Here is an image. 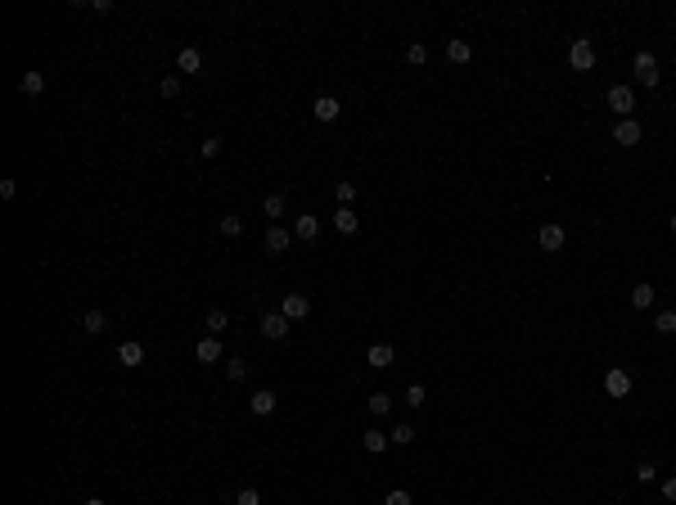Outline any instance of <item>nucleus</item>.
<instances>
[{"label": "nucleus", "instance_id": "412c9836", "mask_svg": "<svg viewBox=\"0 0 676 505\" xmlns=\"http://www.w3.org/2000/svg\"><path fill=\"white\" fill-rule=\"evenodd\" d=\"M321 235V221H316V217H298V221H293V239H316Z\"/></svg>", "mask_w": 676, "mask_h": 505}, {"label": "nucleus", "instance_id": "4c0bfd02", "mask_svg": "<svg viewBox=\"0 0 676 505\" xmlns=\"http://www.w3.org/2000/svg\"><path fill=\"white\" fill-rule=\"evenodd\" d=\"M663 496H667V501H676V478H663Z\"/></svg>", "mask_w": 676, "mask_h": 505}, {"label": "nucleus", "instance_id": "ea45409f", "mask_svg": "<svg viewBox=\"0 0 676 505\" xmlns=\"http://www.w3.org/2000/svg\"><path fill=\"white\" fill-rule=\"evenodd\" d=\"M82 505H104V501H99V496H90V501H82Z\"/></svg>", "mask_w": 676, "mask_h": 505}, {"label": "nucleus", "instance_id": "aec40b11", "mask_svg": "<svg viewBox=\"0 0 676 505\" xmlns=\"http://www.w3.org/2000/svg\"><path fill=\"white\" fill-rule=\"evenodd\" d=\"M216 226H221V235H225V239H239V235H244V217H239V212H225Z\"/></svg>", "mask_w": 676, "mask_h": 505}, {"label": "nucleus", "instance_id": "423d86ee", "mask_svg": "<svg viewBox=\"0 0 676 505\" xmlns=\"http://www.w3.org/2000/svg\"><path fill=\"white\" fill-rule=\"evenodd\" d=\"M279 312L289 316V321H302V316L312 312V302H307V293H284V302H279Z\"/></svg>", "mask_w": 676, "mask_h": 505}, {"label": "nucleus", "instance_id": "dca6fc26", "mask_svg": "<svg viewBox=\"0 0 676 505\" xmlns=\"http://www.w3.org/2000/svg\"><path fill=\"white\" fill-rule=\"evenodd\" d=\"M356 226H361V217H356L352 208H338V212H334V230H338V235H356Z\"/></svg>", "mask_w": 676, "mask_h": 505}, {"label": "nucleus", "instance_id": "c756f323", "mask_svg": "<svg viewBox=\"0 0 676 505\" xmlns=\"http://www.w3.org/2000/svg\"><path fill=\"white\" fill-rule=\"evenodd\" d=\"M654 330H658V334H676V312H658Z\"/></svg>", "mask_w": 676, "mask_h": 505}, {"label": "nucleus", "instance_id": "473e14b6", "mask_svg": "<svg viewBox=\"0 0 676 505\" xmlns=\"http://www.w3.org/2000/svg\"><path fill=\"white\" fill-rule=\"evenodd\" d=\"M406 59H410V64H429V45H410V50H406Z\"/></svg>", "mask_w": 676, "mask_h": 505}, {"label": "nucleus", "instance_id": "393cba45", "mask_svg": "<svg viewBox=\"0 0 676 505\" xmlns=\"http://www.w3.org/2000/svg\"><path fill=\"white\" fill-rule=\"evenodd\" d=\"M365 406H370V415H388V410H392V397H388V393H370Z\"/></svg>", "mask_w": 676, "mask_h": 505}, {"label": "nucleus", "instance_id": "0eeeda50", "mask_svg": "<svg viewBox=\"0 0 676 505\" xmlns=\"http://www.w3.org/2000/svg\"><path fill=\"white\" fill-rule=\"evenodd\" d=\"M604 393H609V397H627V393H631V375H627V370H609V375H604Z\"/></svg>", "mask_w": 676, "mask_h": 505}, {"label": "nucleus", "instance_id": "f704fd0d", "mask_svg": "<svg viewBox=\"0 0 676 505\" xmlns=\"http://www.w3.org/2000/svg\"><path fill=\"white\" fill-rule=\"evenodd\" d=\"M235 505H262V496H258V487H244V492H239V501Z\"/></svg>", "mask_w": 676, "mask_h": 505}, {"label": "nucleus", "instance_id": "20e7f679", "mask_svg": "<svg viewBox=\"0 0 676 505\" xmlns=\"http://www.w3.org/2000/svg\"><path fill=\"white\" fill-rule=\"evenodd\" d=\"M537 244L546 248V253H559V248L568 244V230H564V226H555V221H550V226H541V230H537Z\"/></svg>", "mask_w": 676, "mask_h": 505}, {"label": "nucleus", "instance_id": "9b49d317", "mask_svg": "<svg viewBox=\"0 0 676 505\" xmlns=\"http://www.w3.org/2000/svg\"><path fill=\"white\" fill-rule=\"evenodd\" d=\"M118 361H122L127 370H140V366H145V347H140V343H131V338H127V343L118 347Z\"/></svg>", "mask_w": 676, "mask_h": 505}, {"label": "nucleus", "instance_id": "bb28decb", "mask_svg": "<svg viewBox=\"0 0 676 505\" xmlns=\"http://www.w3.org/2000/svg\"><path fill=\"white\" fill-rule=\"evenodd\" d=\"M334 194H338V204H343V208H352V199H356V185H352V181H338V185H334Z\"/></svg>", "mask_w": 676, "mask_h": 505}, {"label": "nucleus", "instance_id": "9d476101", "mask_svg": "<svg viewBox=\"0 0 676 505\" xmlns=\"http://www.w3.org/2000/svg\"><path fill=\"white\" fill-rule=\"evenodd\" d=\"M613 140H618V145H640V122H636V118H623L618 127H613Z\"/></svg>", "mask_w": 676, "mask_h": 505}, {"label": "nucleus", "instance_id": "7c9ffc66", "mask_svg": "<svg viewBox=\"0 0 676 505\" xmlns=\"http://www.w3.org/2000/svg\"><path fill=\"white\" fill-rule=\"evenodd\" d=\"M158 90H162L167 99H176V95H181V77H162V82H158Z\"/></svg>", "mask_w": 676, "mask_h": 505}, {"label": "nucleus", "instance_id": "a878e982", "mask_svg": "<svg viewBox=\"0 0 676 505\" xmlns=\"http://www.w3.org/2000/svg\"><path fill=\"white\" fill-rule=\"evenodd\" d=\"M225 325H230V316H225L221 307H212V312H208V334H221Z\"/></svg>", "mask_w": 676, "mask_h": 505}, {"label": "nucleus", "instance_id": "5701e85b", "mask_svg": "<svg viewBox=\"0 0 676 505\" xmlns=\"http://www.w3.org/2000/svg\"><path fill=\"white\" fill-rule=\"evenodd\" d=\"M82 330H86V334H104V330H108V316L95 307V312H86V316H82Z\"/></svg>", "mask_w": 676, "mask_h": 505}, {"label": "nucleus", "instance_id": "ddd939ff", "mask_svg": "<svg viewBox=\"0 0 676 505\" xmlns=\"http://www.w3.org/2000/svg\"><path fill=\"white\" fill-rule=\"evenodd\" d=\"M338 113H343V104L334 95H321L316 99V122H338Z\"/></svg>", "mask_w": 676, "mask_h": 505}, {"label": "nucleus", "instance_id": "2f4dec72", "mask_svg": "<svg viewBox=\"0 0 676 505\" xmlns=\"http://www.w3.org/2000/svg\"><path fill=\"white\" fill-rule=\"evenodd\" d=\"M225 375H230V379H244V375H248V361H244V356H235V361H225Z\"/></svg>", "mask_w": 676, "mask_h": 505}, {"label": "nucleus", "instance_id": "f8f14e48", "mask_svg": "<svg viewBox=\"0 0 676 505\" xmlns=\"http://www.w3.org/2000/svg\"><path fill=\"white\" fill-rule=\"evenodd\" d=\"M447 59L464 68V64L473 59V45H469V41H460V36H451V41H447Z\"/></svg>", "mask_w": 676, "mask_h": 505}, {"label": "nucleus", "instance_id": "cd10ccee", "mask_svg": "<svg viewBox=\"0 0 676 505\" xmlns=\"http://www.w3.org/2000/svg\"><path fill=\"white\" fill-rule=\"evenodd\" d=\"M424 397H429V393H424V384H410V388H406V406H410V410L424 406Z\"/></svg>", "mask_w": 676, "mask_h": 505}, {"label": "nucleus", "instance_id": "2eb2a0df", "mask_svg": "<svg viewBox=\"0 0 676 505\" xmlns=\"http://www.w3.org/2000/svg\"><path fill=\"white\" fill-rule=\"evenodd\" d=\"M176 68H181V73H203V54L194 50V45H185V50L176 54Z\"/></svg>", "mask_w": 676, "mask_h": 505}, {"label": "nucleus", "instance_id": "4be33fe9", "mask_svg": "<svg viewBox=\"0 0 676 505\" xmlns=\"http://www.w3.org/2000/svg\"><path fill=\"white\" fill-rule=\"evenodd\" d=\"M18 90H23V95H41V90H45V73H23L18 77Z\"/></svg>", "mask_w": 676, "mask_h": 505}, {"label": "nucleus", "instance_id": "1a4fd4ad", "mask_svg": "<svg viewBox=\"0 0 676 505\" xmlns=\"http://www.w3.org/2000/svg\"><path fill=\"white\" fill-rule=\"evenodd\" d=\"M365 361H370L375 370H388L392 361H397V352H392V343H375L370 352H365Z\"/></svg>", "mask_w": 676, "mask_h": 505}, {"label": "nucleus", "instance_id": "f3484780", "mask_svg": "<svg viewBox=\"0 0 676 505\" xmlns=\"http://www.w3.org/2000/svg\"><path fill=\"white\" fill-rule=\"evenodd\" d=\"M275 393H271V388H258V393H253V402H248V406H253V415H271V410H275Z\"/></svg>", "mask_w": 676, "mask_h": 505}, {"label": "nucleus", "instance_id": "7ed1b4c3", "mask_svg": "<svg viewBox=\"0 0 676 505\" xmlns=\"http://www.w3.org/2000/svg\"><path fill=\"white\" fill-rule=\"evenodd\" d=\"M258 330H262V338H271V343H279V338L289 334V316H284V312H266V316H262V325H258Z\"/></svg>", "mask_w": 676, "mask_h": 505}, {"label": "nucleus", "instance_id": "b1692460", "mask_svg": "<svg viewBox=\"0 0 676 505\" xmlns=\"http://www.w3.org/2000/svg\"><path fill=\"white\" fill-rule=\"evenodd\" d=\"M262 212L275 217V226H279V217H284V194H266V199H262Z\"/></svg>", "mask_w": 676, "mask_h": 505}, {"label": "nucleus", "instance_id": "c9c22d12", "mask_svg": "<svg viewBox=\"0 0 676 505\" xmlns=\"http://www.w3.org/2000/svg\"><path fill=\"white\" fill-rule=\"evenodd\" d=\"M384 505H410V492H401V487H397V492L384 496Z\"/></svg>", "mask_w": 676, "mask_h": 505}, {"label": "nucleus", "instance_id": "c85d7f7f", "mask_svg": "<svg viewBox=\"0 0 676 505\" xmlns=\"http://www.w3.org/2000/svg\"><path fill=\"white\" fill-rule=\"evenodd\" d=\"M388 438L397 442V447H410V442H415V429H410V424H397V429L388 433Z\"/></svg>", "mask_w": 676, "mask_h": 505}, {"label": "nucleus", "instance_id": "f03ea898", "mask_svg": "<svg viewBox=\"0 0 676 505\" xmlns=\"http://www.w3.org/2000/svg\"><path fill=\"white\" fill-rule=\"evenodd\" d=\"M609 108L618 118H631L636 113V90L631 86H609Z\"/></svg>", "mask_w": 676, "mask_h": 505}, {"label": "nucleus", "instance_id": "39448f33", "mask_svg": "<svg viewBox=\"0 0 676 505\" xmlns=\"http://www.w3.org/2000/svg\"><path fill=\"white\" fill-rule=\"evenodd\" d=\"M636 77H640V86H658V59L649 50L636 54Z\"/></svg>", "mask_w": 676, "mask_h": 505}, {"label": "nucleus", "instance_id": "e433bc0d", "mask_svg": "<svg viewBox=\"0 0 676 505\" xmlns=\"http://www.w3.org/2000/svg\"><path fill=\"white\" fill-rule=\"evenodd\" d=\"M636 478H640V483H654L658 469H654V465H640V469H636Z\"/></svg>", "mask_w": 676, "mask_h": 505}, {"label": "nucleus", "instance_id": "4468645a", "mask_svg": "<svg viewBox=\"0 0 676 505\" xmlns=\"http://www.w3.org/2000/svg\"><path fill=\"white\" fill-rule=\"evenodd\" d=\"M289 244H293V230H284V226H271L266 230V248H271V253H289Z\"/></svg>", "mask_w": 676, "mask_h": 505}, {"label": "nucleus", "instance_id": "6ab92c4d", "mask_svg": "<svg viewBox=\"0 0 676 505\" xmlns=\"http://www.w3.org/2000/svg\"><path fill=\"white\" fill-rule=\"evenodd\" d=\"M631 307L636 312H649V307H654V284H636L631 289Z\"/></svg>", "mask_w": 676, "mask_h": 505}, {"label": "nucleus", "instance_id": "f257e3e1", "mask_svg": "<svg viewBox=\"0 0 676 505\" xmlns=\"http://www.w3.org/2000/svg\"><path fill=\"white\" fill-rule=\"evenodd\" d=\"M568 68L573 73H590V68H595V41H590V36H577V41L568 45Z\"/></svg>", "mask_w": 676, "mask_h": 505}, {"label": "nucleus", "instance_id": "72a5a7b5", "mask_svg": "<svg viewBox=\"0 0 676 505\" xmlns=\"http://www.w3.org/2000/svg\"><path fill=\"white\" fill-rule=\"evenodd\" d=\"M199 153H203V158H216V153H221V140H216V136H208L203 145H199Z\"/></svg>", "mask_w": 676, "mask_h": 505}, {"label": "nucleus", "instance_id": "a211bd4d", "mask_svg": "<svg viewBox=\"0 0 676 505\" xmlns=\"http://www.w3.org/2000/svg\"><path fill=\"white\" fill-rule=\"evenodd\" d=\"M388 442H392V438H388L384 429H365L361 447H365V452H370V456H379V452H388Z\"/></svg>", "mask_w": 676, "mask_h": 505}, {"label": "nucleus", "instance_id": "6e6552de", "mask_svg": "<svg viewBox=\"0 0 676 505\" xmlns=\"http://www.w3.org/2000/svg\"><path fill=\"white\" fill-rule=\"evenodd\" d=\"M194 356H199L203 366H212V361H221V338H216V334H208V338H199V347H194Z\"/></svg>", "mask_w": 676, "mask_h": 505}, {"label": "nucleus", "instance_id": "58836bf2", "mask_svg": "<svg viewBox=\"0 0 676 505\" xmlns=\"http://www.w3.org/2000/svg\"><path fill=\"white\" fill-rule=\"evenodd\" d=\"M667 226H672V235H676V212H672V217H667Z\"/></svg>", "mask_w": 676, "mask_h": 505}]
</instances>
